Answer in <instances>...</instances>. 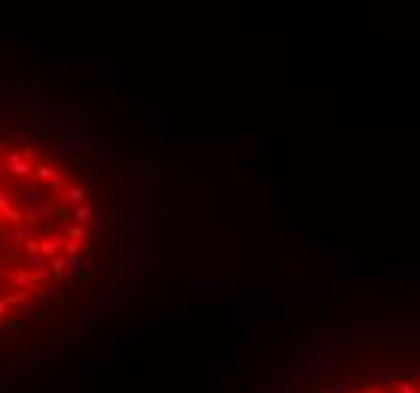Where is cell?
<instances>
[{"instance_id":"1","label":"cell","mask_w":420,"mask_h":393,"mask_svg":"<svg viewBox=\"0 0 420 393\" xmlns=\"http://www.w3.org/2000/svg\"><path fill=\"white\" fill-rule=\"evenodd\" d=\"M112 206L61 136L0 118V339L46 324L94 291Z\"/></svg>"},{"instance_id":"2","label":"cell","mask_w":420,"mask_h":393,"mask_svg":"<svg viewBox=\"0 0 420 393\" xmlns=\"http://www.w3.org/2000/svg\"><path fill=\"white\" fill-rule=\"evenodd\" d=\"M323 393H420V375H408V372L375 375V378L363 375V378H354V381L326 387Z\"/></svg>"}]
</instances>
